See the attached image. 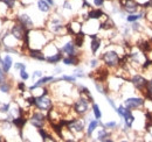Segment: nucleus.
Wrapping results in <instances>:
<instances>
[{
    "label": "nucleus",
    "mask_w": 152,
    "mask_h": 142,
    "mask_svg": "<svg viewBox=\"0 0 152 142\" xmlns=\"http://www.w3.org/2000/svg\"><path fill=\"white\" fill-rule=\"evenodd\" d=\"M102 61L107 68H118L121 64V56L116 50H105L102 54Z\"/></svg>",
    "instance_id": "obj_1"
},
{
    "label": "nucleus",
    "mask_w": 152,
    "mask_h": 142,
    "mask_svg": "<svg viewBox=\"0 0 152 142\" xmlns=\"http://www.w3.org/2000/svg\"><path fill=\"white\" fill-rule=\"evenodd\" d=\"M145 104V98L144 97H128L125 100H124V106L131 111H138L142 107L144 106Z\"/></svg>",
    "instance_id": "obj_2"
},
{
    "label": "nucleus",
    "mask_w": 152,
    "mask_h": 142,
    "mask_svg": "<svg viewBox=\"0 0 152 142\" xmlns=\"http://www.w3.org/2000/svg\"><path fill=\"white\" fill-rule=\"evenodd\" d=\"M89 103H90V101H89L86 97L81 96L75 103H74V105H73V111L75 112L77 115H84V114L89 111Z\"/></svg>",
    "instance_id": "obj_3"
},
{
    "label": "nucleus",
    "mask_w": 152,
    "mask_h": 142,
    "mask_svg": "<svg viewBox=\"0 0 152 142\" xmlns=\"http://www.w3.org/2000/svg\"><path fill=\"white\" fill-rule=\"evenodd\" d=\"M119 6L128 14L138 13L142 7L137 0H119Z\"/></svg>",
    "instance_id": "obj_4"
},
{
    "label": "nucleus",
    "mask_w": 152,
    "mask_h": 142,
    "mask_svg": "<svg viewBox=\"0 0 152 142\" xmlns=\"http://www.w3.org/2000/svg\"><path fill=\"white\" fill-rule=\"evenodd\" d=\"M148 82H149V80H148L144 76H142V75H139V73H134L132 77L130 78V83L132 84V86L136 90H138L140 93L144 92V91L146 92Z\"/></svg>",
    "instance_id": "obj_5"
},
{
    "label": "nucleus",
    "mask_w": 152,
    "mask_h": 142,
    "mask_svg": "<svg viewBox=\"0 0 152 142\" xmlns=\"http://www.w3.org/2000/svg\"><path fill=\"white\" fill-rule=\"evenodd\" d=\"M66 128L69 129L73 133L80 134V133H83L84 132V129H86V122L81 118H74V119H70L68 121V125H67Z\"/></svg>",
    "instance_id": "obj_6"
},
{
    "label": "nucleus",
    "mask_w": 152,
    "mask_h": 142,
    "mask_svg": "<svg viewBox=\"0 0 152 142\" xmlns=\"http://www.w3.org/2000/svg\"><path fill=\"white\" fill-rule=\"evenodd\" d=\"M34 106L37 107L40 111H45V112H48L52 106H53V101L52 99L47 96V94H40L39 97H37V100H35V105Z\"/></svg>",
    "instance_id": "obj_7"
},
{
    "label": "nucleus",
    "mask_w": 152,
    "mask_h": 142,
    "mask_svg": "<svg viewBox=\"0 0 152 142\" xmlns=\"http://www.w3.org/2000/svg\"><path fill=\"white\" fill-rule=\"evenodd\" d=\"M47 120H48V119H47V117L42 113V111L32 113V115H31V118H29V122H31L32 126H34L35 128H41V127H43Z\"/></svg>",
    "instance_id": "obj_8"
},
{
    "label": "nucleus",
    "mask_w": 152,
    "mask_h": 142,
    "mask_svg": "<svg viewBox=\"0 0 152 142\" xmlns=\"http://www.w3.org/2000/svg\"><path fill=\"white\" fill-rule=\"evenodd\" d=\"M27 28L25 27V26H22L20 22L18 23H14L13 26H12V28H11V34L12 36L15 38V40H18V41H23V38H25V36L27 34Z\"/></svg>",
    "instance_id": "obj_9"
},
{
    "label": "nucleus",
    "mask_w": 152,
    "mask_h": 142,
    "mask_svg": "<svg viewBox=\"0 0 152 142\" xmlns=\"http://www.w3.org/2000/svg\"><path fill=\"white\" fill-rule=\"evenodd\" d=\"M60 50L62 51V54H66L67 56H78L77 54V47L75 46L74 41H68L66 42L61 48Z\"/></svg>",
    "instance_id": "obj_10"
},
{
    "label": "nucleus",
    "mask_w": 152,
    "mask_h": 142,
    "mask_svg": "<svg viewBox=\"0 0 152 142\" xmlns=\"http://www.w3.org/2000/svg\"><path fill=\"white\" fill-rule=\"evenodd\" d=\"M54 77L53 76H42L41 78H39L38 82H35L31 88H29V91L32 92V91H34L35 89H38V88H41V86H45V85H47L48 83H52V82H54Z\"/></svg>",
    "instance_id": "obj_11"
},
{
    "label": "nucleus",
    "mask_w": 152,
    "mask_h": 142,
    "mask_svg": "<svg viewBox=\"0 0 152 142\" xmlns=\"http://www.w3.org/2000/svg\"><path fill=\"white\" fill-rule=\"evenodd\" d=\"M17 20H18V22H20L22 26H25L27 29H32V28L34 27V22H33L32 18H31L28 14H26V13L19 14Z\"/></svg>",
    "instance_id": "obj_12"
},
{
    "label": "nucleus",
    "mask_w": 152,
    "mask_h": 142,
    "mask_svg": "<svg viewBox=\"0 0 152 142\" xmlns=\"http://www.w3.org/2000/svg\"><path fill=\"white\" fill-rule=\"evenodd\" d=\"M103 17H105L104 12L101 9V8H90L89 12L87 13V19L88 20H99Z\"/></svg>",
    "instance_id": "obj_13"
},
{
    "label": "nucleus",
    "mask_w": 152,
    "mask_h": 142,
    "mask_svg": "<svg viewBox=\"0 0 152 142\" xmlns=\"http://www.w3.org/2000/svg\"><path fill=\"white\" fill-rule=\"evenodd\" d=\"M28 55H29V57L33 58V59H37V61H46V55H45V53H43L42 50H40V49H35V48L32 49V48H29Z\"/></svg>",
    "instance_id": "obj_14"
},
{
    "label": "nucleus",
    "mask_w": 152,
    "mask_h": 142,
    "mask_svg": "<svg viewBox=\"0 0 152 142\" xmlns=\"http://www.w3.org/2000/svg\"><path fill=\"white\" fill-rule=\"evenodd\" d=\"M111 136V133L108 130V128H105L103 126V128H101L98 130V134H97V140L98 141H108V142H111L113 140L109 139Z\"/></svg>",
    "instance_id": "obj_15"
},
{
    "label": "nucleus",
    "mask_w": 152,
    "mask_h": 142,
    "mask_svg": "<svg viewBox=\"0 0 152 142\" xmlns=\"http://www.w3.org/2000/svg\"><path fill=\"white\" fill-rule=\"evenodd\" d=\"M62 59H63V54H62L61 50H58L57 53L53 54V55L46 56V62H48L49 64H56Z\"/></svg>",
    "instance_id": "obj_16"
},
{
    "label": "nucleus",
    "mask_w": 152,
    "mask_h": 142,
    "mask_svg": "<svg viewBox=\"0 0 152 142\" xmlns=\"http://www.w3.org/2000/svg\"><path fill=\"white\" fill-rule=\"evenodd\" d=\"M0 63H1V68H2V70L7 73L8 71L11 70L12 65H13V59H12V57H11L10 55H6V56L4 57V59L0 61Z\"/></svg>",
    "instance_id": "obj_17"
},
{
    "label": "nucleus",
    "mask_w": 152,
    "mask_h": 142,
    "mask_svg": "<svg viewBox=\"0 0 152 142\" xmlns=\"http://www.w3.org/2000/svg\"><path fill=\"white\" fill-rule=\"evenodd\" d=\"M26 122H27V118L23 117V115H20L18 118H13L12 119V124L14 125L19 130L22 129V127L26 125Z\"/></svg>",
    "instance_id": "obj_18"
},
{
    "label": "nucleus",
    "mask_w": 152,
    "mask_h": 142,
    "mask_svg": "<svg viewBox=\"0 0 152 142\" xmlns=\"http://www.w3.org/2000/svg\"><path fill=\"white\" fill-rule=\"evenodd\" d=\"M62 62L66 65H77L80 63V58L78 56H66L63 57Z\"/></svg>",
    "instance_id": "obj_19"
},
{
    "label": "nucleus",
    "mask_w": 152,
    "mask_h": 142,
    "mask_svg": "<svg viewBox=\"0 0 152 142\" xmlns=\"http://www.w3.org/2000/svg\"><path fill=\"white\" fill-rule=\"evenodd\" d=\"M144 11H140V12H138V13H133V14H129L125 20L128 21V22H136V21H139V20H142V19L144 18Z\"/></svg>",
    "instance_id": "obj_20"
},
{
    "label": "nucleus",
    "mask_w": 152,
    "mask_h": 142,
    "mask_svg": "<svg viewBox=\"0 0 152 142\" xmlns=\"http://www.w3.org/2000/svg\"><path fill=\"white\" fill-rule=\"evenodd\" d=\"M101 125V122H99V120H90V122H89V125H88V128H87V135L88 136H91L93 135V133L96 130V128L98 127Z\"/></svg>",
    "instance_id": "obj_21"
},
{
    "label": "nucleus",
    "mask_w": 152,
    "mask_h": 142,
    "mask_svg": "<svg viewBox=\"0 0 152 142\" xmlns=\"http://www.w3.org/2000/svg\"><path fill=\"white\" fill-rule=\"evenodd\" d=\"M50 5L46 0H38V8L40 12L42 13H48L50 11Z\"/></svg>",
    "instance_id": "obj_22"
},
{
    "label": "nucleus",
    "mask_w": 152,
    "mask_h": 142,
    "mask_svg": "<svg viewBox=\"0 0 152 142\" xmlns=\"http://www.w3.org/2000/svg\"><path fill=\"white\" fill-rule=\"evenodd\" d=\"M101 44H102V41H101V38H98V37H96V38H93V41H91V43H90V49H91V53L95 55L98 50H99V48H101Z\"/></svg>",
    "instance_id": "obj_23"
},
{
    "label": "nucleus",
    "mask_w": 152,
    "mask_h": 142,
    "mask_svg": "<svg viewBox=\"0 0 152 142\" xmlns=\"http://www.w3.org/2000/svg\"><path fill=\"white\" fill-rule=\"evenodd\" d=\"M38 133L40 134V136L42 138V141H55V140L52 138V135H50V134H48V132H47L43 127L38 128Z\"/></svg>",
    "instance_id": "obj_24"
},
{
    "label": "nucleus",
    "mask_w": 152,
    "mask_h": 142,
    "mask_svg": "<svg viewBox=\"0 0 152 142\" xmlns=\"http://www.w3.org/2000/svg\"><path fill=\"white\" fill-rule=\"evenodd\" d=\"M0 91L2 93H8L11 91V84L7 82V80H4L0 83Z\"/></svg>",
    "instance_id": "obj_25"
},
{
    "label": "nucleus",
    "mask_w": 152,
    "mask_h": 142,
    "mask_svg": "<svg viewBox=\"0 0 152 142\" xmlns=\"http://www.w3.org/2000/svg\"><path fill=\"white\" fill-rule=\"evenodd\" d=\"M93 112H94L95 119H97V120H101V118H102V113H101L99 106H98L97 104H95V103H93Z\"/></svg>",
    "instance_id": "obj_26"
},
{
    "label": "nucleus",
    "mask_w": 152,
    "mask_h": 142,
    "mask_svg": "<svg viewBox=\"0 0 152 142\" xmlns=\"http://www.w3.org/2000/svg\"><path fill=\"white\" fill-rule=\"evenodd\" d=\"M143 25L139 22V21H136V22H132V25H131V30L132 32H138V33H140L142 30H143Z\"/></svg>",
    "instance_id": "obj_27"
},
{
    "label": "nucleus",
    "mask_w": 152,
    "mask_h": 142,
    "mask_svg": "<svg viewBox=\"0 0 152 142\" xmlns=\"http://www.w3.org/2000/svg\"><path fill=\"white\" fill-rule=\"evenodd\" d=\"M1 1L6 5V7L8 9H13L15 7V5H17V0H1Z\"/></svg>",
    "instance_id": "obj_28"
},
{
    "label": "nucleus",
    "mask_w": 152,
    "mask_h": 142,
    "mask_svg": "<svg viewBox=\"0 0 152 142\" xmlns=\"http://www.w3.org/2000/svg\"><path fill=\"white\" fill-rule=\"evenodd\" d=\"M152 97V79L148 82V86H146V92H145V98Z\"/></svg>",
    "instance_id": "obj_29"
},
{
    "label": "nucleus",
    "mask_w": 152,
    "mask_h": 142,
    "mask_svg": "<svg viewBox=\"0 0 152 142\" xmlns=\"http://www.w3.org/2000/svg\"><path fill=\"white\" fill-rule=\"evenodd\" d=\"M105 128H108V129H116L117 128V126L118 124L116 122V121H109V122H107V124L103 125Z\"/></svg>",
    "instance_id": "obj_30"
},
{
    "label": "nucleus",
    "mask_w": 152,
    "mask_h": 142,
    "mask_svg": "<svg viewBox=\"0 0 152 142\" xmlns=\"http://www.w3.org/2000/svg\"><path fill=\"white\" fill-rule=\"evenodd\" d=\"M10 108H11V104H2L0 106V112L1 113H8Z\"/></svg>",
    "instance_id": "obj_31"
},
{
    "label": "nucleus",
    "mask_w": 152,
    "mask_h": 142,
    "mask_svg": "<svg viewBox=\"0 0 152 142\" xmlns=\"http://www.w3.org/2000/svg\"><path fill=\"white\" fill-rule=\"evenodd\" d=\"M20 78H21L22 80H27V79L29 78V75L27 73L26 69H23V70H20Z\"/></svg>",
    "instance_id": "obj_32"
},
{
    "label": "nucleus",
    "mask_w": 152,
    "mask_h": 142,
    "mask_svg": "<svg viewBox=\"0 0 152 142\" xmlns=\"http://www.w3.org/2000/svg\"><path fill=\"white\" fill-rule=\"evenodd\" d=\"M63 8H64V9H69V11H72V9H73V7H72V2H70L69 0H66V1L63 2Z\"/></svg>",
    "instance_id": "obj_33"
},
{
    "label": "nucleus",
    "mask_w": 152,
    "mask_h": 142,
    "mask_svg": "<svg viewBox=\"0 0 152 142\" xmlns=\"http://www.w3.org/2000/svg\"><path fill=\"white\" fill-rule=\"evenodd\" d=\"M98 63H99V61L97 59V58H94V59H91L90 61V68H93V69H95V68H97L98 67Z\"/></svg>",
    "instance_id": "obj_34"
},
{
    "label": "nucleus",
    "mask_w": 152,
    "mask_h": 142,
    "mask_svg": "<svg viewBox=\"0 0 152 142\" xmlns=\"http://www.w3.org/2000/svg\"><path fill=\"white\" fill-rule=\"evenodd\" d=\"M86 75L83 73V69H76L75 70V77H78V78H83Z\"/></svg>",
    "instance_id": "obj_35"
},
{
    "label": "nucleus",
    "mask_w": 152,
    "mask_h": 142,
    "mask_svg": "<svg viewBox=\"0 0 152 142\" xmlns=\"http://www.w3.org/2000/svg\"><path fill=\"white\" fill-rule=\"evenodd\" d=\"M104 2H105V0H94V5L98 8H101L104 5Z\"/></svg>",
    "instance_id": "obj_36"
},
{
    "label": "nucleus",
    "mask_w": 152,
    "mask_h": 142,
    "mask_svg": "<svg viewBox=\"0 0 152 142\" xmlns=\"http://www.w3.org/2000/svg\"><path fill=\"white\" fill-rule=\"evenodd\" d=\"M14 69H17V70H23V69H26V65L23 63H15L14 64Z\"/></svg>",
    "instance_id": "obj_37"
},
{
    "label": "nucleus",
    "mask_w": 152,
    "mask_h": 142,
    "mask_svg": "<svg viewBox=\"0 0 152 142\" xmlns=\"http://www.w3.org/2000/svg\"><path fill=\"white\" fill-rule=\"evenodd\" d=\"M43 76V73H42V71H40V70H37V71H34V73H33V78H35V77H39V78H41Z\"/></svg>",
    "instance_id": "obj_38"
},
{
    "label": "nucleus",
    "mask_w": 152,
    "mask_h": 142,
    "mask_svg": "<svg viewBox=\"0 0 152 142\" xmlns=\"http://www.w3.org/2000/svg\"><path fill=\"white\" fill-rule=\"evenodd\" d=\"M25 89H26L25 83H23V82H20L19 84H18V90H19V91H21V92H23V91H25Z\"/></svg>",
    "instance_id": "obj_39"
},
{
    "label": "nucleus",
    "mask_w": 152,
    "mask_h": 142,
    "mask_svg": "<svg viewBox=\"0 0 152 142\" xmlns=\"http://www.w3.org/2000/svg\"><path fill=\"white\" fill-rule=\"evenodd\" d=\"M5 73H6V72L2 70V68H0V83L5 80Z\"/></svg>",
    "instance_id": "obj_40"
},
{
    "label": "nucleus",
    "mask_w": 152,
    "mask_h": 142,
    "mask_svg": "<svg viewBox=\"0 0 152 142\" xmlns=\"http://www.w3.org/2000/svg\"><path fill=\"white\" fill-rule=\"evenodd\" d=\"M108 103L111 105V107H113V108H115V109L117 108V107H116V104H115V101H114V99H111L110 97H108Z\"/></svg>",
    "instance_id": "obj_41"
},
{
    "label": "nucleus",
    "mask_w": 152,
    "mask_h": 142,
    "mask_svg": "<svg viewBox=\"0 0 152 142\" xmlns=\"http://www.w3.org/2000/svg\"><path fill=\"white\" fill-rule=\"evenodd\" d=\"M46 1H47V2H48V4L50 5V6H54V5H55V2H54V0H46Z\"/></svg>",
    "instance_id": "obj_42"
},
{
    "label": "nucleus",
    "mask_w": 152,
    "mask_h": 142,
    "mask_svg": "<svg viewBox=\"0 0 152 142\" xmlns=\"http://www.w3.org/2000/svg\"><path fill=\"white\" fill-rule=\"evenodd\" d=\"M55 71H56V73H61V72H62V69H61V68H56Z\"/></svg>",
    "instance_id": "obj_43"
},
{
    "label": "nucleus",
    "mask_w": 152,
    "mask_h": 142,
    "mask_svg": "<svg viewBox=\"0 0 152 142\" xmlns=\"http://www.w3.org/2000/svg\"><path fill=\"white\" fill-rule=\"evenodd\" d=\"M150 41H151V42H152V35H151V40H150Z\"/></svg>",
    "instance_id": "obj_44"
}]
</instances>
